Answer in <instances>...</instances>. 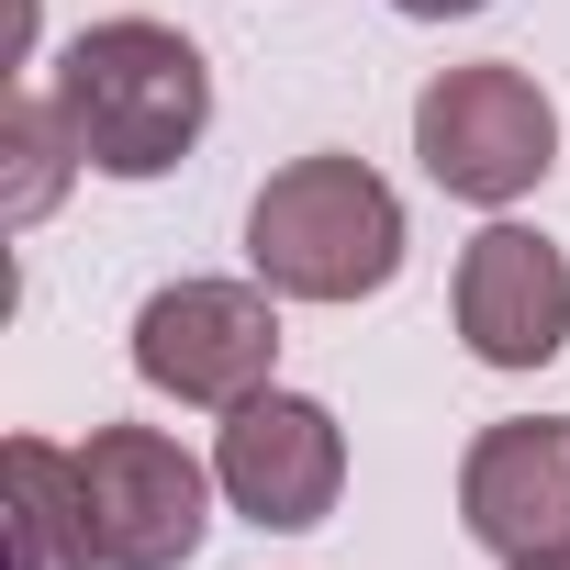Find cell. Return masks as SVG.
Wrapping results in <instances>:
<instances>
[{
  "label": "cell",
  "instance_id": "obj_3",
  "mask_svg": "<svg viewBox=\"0 0 570 570\" xmlns=\"http://www.w3.org/2000/svg\"><path fill=\"white\" fill-rule=\"evenodd\" d=\"M414 157L448 202L470 213H514L548 168H559V101L514 68V57H481V68H436L414 90Z\"/></svg>",
  "mask_w": 570,
  "mask_h": 570
},
{
  "label": "cell",
  "instance_id": "obj_9",
  "mask_svg": "<svg viewBox=\"0 0 570 570\" xmlns=\"http://www.w3.org/2000/svg\"><path fill=\"white\" fill-rule=\"evenodd\" d=\"M0 492H12V570H101L79 448H57V436H12V448H0Z\"/></svg>",
  "mask_w": 570,
  "mask_h": 570
},
{
  "label": "cell",
  "instance_id": "obj_8",
  "mask_svg": "<svg viewBox=\"0 0 570 570\" xmlns=\"http://www.w3.org/2000/svg\"><path fill=\"white\" fill-rule=\"evenodd\" d=\"M459 525L503 570L570 548V414H503V425H481L470 459H459Z\"/></svg>",
  "mask_w": 570,
  "mask_h": 570
},
{
  "label": "cell",
  "instance_id": "obj_12",
  "mask_svg": "<svg viewBox=\"0 0 570 570\" xmlns=\"http://www.w3.org/2000/svg\"><path fill=\"white\" fill-rule=\"evenodd\" d=\"M514 570H570V548H548V559H514Z\"/></svg>",
  "mask_w": 570,
  "mask_h": 570
},
{
  "label": "cell",
  "instance_id": "obj_10",
  "mask_svg": "<svg viewBox=\"0 0 570 570\" xmlns=\"http://www.w3.org/2000/svg\"><path fill=\"white\" fill-rule=\"evenodd\" d=\"M0 157H12V179H0V224H12V235H35V224L68 202V179L90 168L79 135H68V112H57V90H23V101H12V124H0Z\"/></svg>",
  "mask_w": 570,
  "mask_h": 570
},
{
  "label": "cell",
  "instance_id": "obj_2",
  "mask_svg": "<svg viewBox=\"0 0 570 570\" xmlns=\"http://www.w3.org/2000/svg\"><path fill=\"white\" fill-rule=\"evenodd\" d=\"M246 268L279 303H370L403 268V190L370 157H292L246 202Z\"/></svg>",
  "mask_w": 570,
  "mask_h": 570
},
{
  "label": "cell",
  "instance_id": "obj_4",
  "mask_svg": "<svg viewBox=\"0 0 570 570\" xmlns=\"http://www.w3.org/2000/svg\"><path fill=\"white\" fill-rule=\"evenodd\" d=\"M135 381L190 414H235L246 392L279 381V292L246 279H168L135 303Z\"/></svg>",
  "mask_w": 570,
  "mask_h": 570
},
{
  "label": "cell",
  "instance_id": "obj_6",
  "mask_svg": "<svg viewBox=\"0 0 570 570\" xmlns=\"http://www.w3.org/2000/svg\"><path fill=\"white\" fill-rule=\"evenodd\" d=\"M213 481H224V503L257 537H314L336 514V492H347V425H336V403L279 392V381L246 392L224 414V436H213Z\"/></svg>",
  "mask_w": 570,
  "mask_h": 570
},
{
  "label": "cell",
  "instance_id": "obj_1",
  "mask_svg": "<svg viewBox=\"0 0 570 570\" xmlns=\"http://www.w3.org/2000/svg\"><path fill=\"white\" fill-rule=\"evenodd\" d=\"M79 157L101 179H168L202 135H213V68L179 23L157 12H112V23H79L46 68Z\"/></svg>",
  "mask_w": 570,
  "mask_h": 570
},
{
  "label": "cell",
  "instance_id": "obj_5",
  "mask_svg": "<svg viewBox=\"0 0 570 570\" xmlns=\"http://www.w3.org/2000/svg\"><path fill=\"white\" fill-rule=\"evenodd\" d=\"M79 481H90L101 570H190V559H202L224 481H213V459H190L168 425H90Z\"/></svg>",
  "mask_w": 570,
  "mask_h": 570
},
{
  "label": "cell",
  "instance_id": "obj_11",
  "mask_svg": "<svg viewBox=\"0 0 570 570\" xmlns=\"http://www.w3.org/2000/svg\"><path fill=\"white\" fill-rule=\"evenodd\" d=\"M403 23H470V12H492V0H392Z\"/></svg>",
  "mask_w": 570,
  "mask_h": 570
},
{
  "label": "cell",
  "instance_id": "obj_7",
  "mask_svg": "<svg viewBox=\"0 0 570 570\" xmlns=\"http://www.w3.org/2000/svg\"><path fill=\"white\" fill-rule=\"evenodd\" d=\"M448 314H459V347H470L481 370H548V358L570 347V246H548L537 224L492 213V224L459 246Z\"/></svg>",
  "mask_w": 570,
  "mask_h": 570
}]
</instances>
